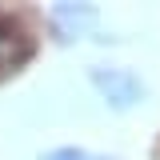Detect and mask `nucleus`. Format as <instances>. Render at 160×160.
Returning <instances> with one entry per match:
<instances>
[{
    "mask_svg": "<svg viewBox=\"0 0 160 160\" xmlns=\"http://www.w3.org/2000/svg\"><path fill=\"white\" fill-rule=\"evenodd\" d=\"M92 84H96V92L112 108H132L140 96H144V84H140V76L132 72V68H108V64H96L92 68Z\"/></svg>",
    "mask_w": 160,
    "mask_h": 160,
    "instance_id": "f257e3e1",
    "label": "nucleus"
},
{
    "mask_svg": "<svg viewBox=\"0 0 160 160\" xmlns=\"http://www.w3.org/2000/svg\"><path fill=\"white\" fill-rule=\"evenodd\" d=\"M28 56H32V40H28V32H24L12 16L0 12V80L12 76Z\"/></svg>",
    "mask_w": 160,
    "mask_h": 160,
    "instance_id": "f03ea898",
    "label": "nucleus"
},
{
    "mask_svg": "<svg viewBox=\"0 0 160 160\" xmlns=\"http://www.w3.org/2000/svg\"><path fill=\"white\" fill-rule=\"evenodd\" d=\"M96 24V8L92 4H56L52 8V28L60 32V40L84 36V28Z\"/></svg>",
    "mask_w": 160,
    "mask_h": 160,
    "instance_id": "7ed1b4c3",
    "label": "nucleus"
},
{
    "mask_svg": "<svg viewBox=\"0 0 160 160\" xmlns=\"http://www.w3.org/2000/svg\"><path fill=\"white\" fill-rule=\"evenodd\" d=\"M48 160H100V156H92V152H84V148H56Z\"/></svg>",
    "mask_w": 160,
    "mask_h": 160,
    "instance_id": "20e7f679",
    "label": "nucleus"
}]
</instances>
